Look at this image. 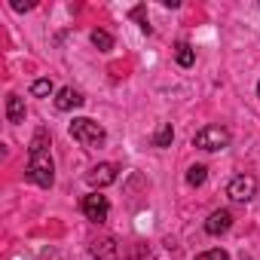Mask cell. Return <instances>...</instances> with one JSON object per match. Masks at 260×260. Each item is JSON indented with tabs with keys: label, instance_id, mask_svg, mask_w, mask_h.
<instances>
[{
	"label": "cell",
	"instance_id": "cell-4",
	"mask_svg": "<svg viewBox=\"0 0 260 260\" xmlns=\"http://www.w3.org/2000/svg\"><path fill=\"white\" fill-rule=\"evenodd\" d=\"M80 208H83L86 220H92V223H104L107 214H110V202H107V196H101V193H89V196H83Z\"/></svg>",
	"mask_w": 260,
	"mask_h": 260
},
{
	"label": "cell",
	"instance_id": "cell-7",
	"mask_svg": "<svg viewBox=\"0 0 260 260\" xmlns=\"http://www.w3.org/2000/svg\"><path fill=\"white\" fill-rule=\"evenodd\" d=\"M230 226H233V214H230L226 208L211 211V214H208V220H205V233H208V236H223Z\"/></svg>",
	"mask_w": 260,
	"mask_h": 260
},
{
	"label": "cell",
	"instance_id": "cell-11",
	"mask_svg": "<svg viewBox=\"0 0 260 260\" xmlns=\"http://www.w3.org/2000/svg\"><path fill=\"white\" fill-rule=\"evenodd\" d=\"M175 61H178L181 68H193V64H196V49H193L187 40H181V43L175 46Z\"/></svg>",
	"mask_w": 260,
	"mask_h": 260
},
{
	"label": "cell",
	"instance_id": "cell-5",
	"mask_svg": "<svg viewBox=\"0 0 260 260\" xmlns=\"http://www.w3.org/2000/svg\"><path fill=\"white\" fill-rule=\"evenodd\" d=\"M226 196H230L233 202H251V199L257 196V178H251V175H236V178L230 181V187H226Z\"/></svg>",
	"mask_w": 260,
	"mask_h": 260
},
{
	"label": "cell",
	"instance_id": "cell-12",
	"mask_svg": "<svg viewBox=\"0 0 260 260\" xmlns=\"http://www.w3.org/2000/svg\"><path fill=\"white\" fill-rule=\"evenodd\" d=\"M172 141H175V128H172V122H162L153 135V147H172Z\"/></svg>",
	"mask_w": 260,
	"mask_h": 260
},
{
	"label": "cell",
	"instance_id": "cell-18",
	"mask_svg": "<svg viewBox=\"0 0 260 260\" xmlns=\"http://www.w3.org/2000/svg\"><path fill=\"white\" fill-rule=\"evenodd\" d=\"M16 13H28V10H34V4H22V0H13V4H10Z\"/></svg>",
	"mask_w": 260,
	"mask_h": 260
},
{
	"label": "cell",
	"instance_id": "cell-13",
	"mask_svg": "<svg viewBox=\"0 0 260 260\" xmlns=\"http://www.w3.org/2000/svg\"><path fill=\"white\" fill-rule=\"evenodd\" d=\"M92 46H95L98 52H110V49H113V37H110L107 31L95 28V31H92Z\"/></svg>",
	"mask_w": 260,
	"mask_h": 260
},
{
	"label": "cell",
	"instance_id": "cell-6",
	"mask_svg": "<svg viewBox=\"0 0 260 260\" xmlns=\"http://www.w3.org/2000/svg\"><path fill=\"white\" fill-rule=\"evenodd\" d=\"M116 172H119V169H116L113 162H98V166H95V169L86 175V184H89V187L98 193L101 187H110V184L116 181Z\"/></svg>",
	"mask_w": 260,
	"mask_h": 260
},
{
	"label": "cell",
	"instance_id": "cell-10",
	"mask_svg": "<svg viewBox=\"0 0 260 260\" xmlns=\"http://www.w3.org/2000/svg\"><path fill=\"white\" fill-rule=\"evenodd\" d=\"M7 119L10 122H22L25 119V98H19L16 92L7 95Z\"/></svg>",
	"mask_w": 260,
	"mask_h": 260
},
{
	"label": "cell",
	"instance_id": "cell-16",
	"mask_svg": "<svg viewBox=\"0 0 260 260\" xmlns=\"http://www.w3.org/2000/svg\"><path fill=\"white\" fill-rule=\"evenodd\" d=\"M196 260H230V254L223 248H211V251H202Z\"/></svg>",
	"mask_w": 260,
	"mask_h": 260
},
{
	"label": "cell",
	"instance_id": "cell-8",
	"mask_svg": "<svg viewBox=\"0 0 260 260\" xmlns=\"http://www.w3.org/2000/svg\"><path fill=\"white\" fill-rule=\"evenodd\" d=\"M83 92L80 89H74V86H64V89H58L55 92V107L58 110H77V107H83Z\"/></svg>",
	"mask_w": 260,
	"mask_h": 260
},
{
	"label": "cell",
	"instance_id": "cell-1",
	"mask_svg": "<svg viewBox=\"0 0 260 260\" xmlns=\"http://www.w3.org/2000/svg\"><path fill=\"white\" fill-rule=\"evenodd\" d=\"M28 181L49 190L55 184V166H52V156H49V132L46 128H37L31 144H28Z\"/></svg>",
	"mask_w": 260,
	"mask_h": 260
},
{
	"label": "cell",
	"instance_id": "cell-2",
	"mask_svg": "<svg viewBox=\"0 0 260 260\" xmlns=\"http://www.w3.org/2000/svg\"><path fill=\"white\" fill-rule=\"evenodd\" d=\"M68 132H71V138H74L77 144H83V147H101V144L107 141L104 125L95 122V119H89V116L74 119V122L68 125Z\"/></svg>",
	"mask_w": 260,
	"mask_h": 260
},
{
	"label": "cell",
	"instance_id": "cell-17",
	"mask_svg": "<svg viewBox=\"0 0 260 260\" xmlns=\"http://www.w3.org/2000/svg\"><path fill=\"white\" fill-rule=\"evenodd\" d=\"M144 13H147L144 7H135V10H132V19L141 25V31H144V34H150V25H147V16H144Z\"/></svg>",
	"mask_w": 260,
	"mask_h": 260
},
{
	"label": "cell",
	"instance_id": "cell-14",
	"mask_svg": "<svg viewBox=\"0 0 260 260\" xmlns=\"http://www.w3.org/2000/svg\"><path fill=\"white\" fill-rule=\"evenodd\" d=\"M52 92H55V86H52L49 77H40V80L31 83V95H34V98H49Z\"/></svg>",
	"mask_w": 260,
	"mask_h": 260
},
{
	"label": "cell",
	"instance_id": "cell-15",
	"mask_svg": "<svg viewBox=\"0 0 260 260\" xmlns=\"http://www.w3.org/2000/svg\"><path fill=\"white\" fill-rule=\"evenodd\" d=\"M205 178H208V169L205 166H190V172H187V184L190 187H202Z\"/></svg>",
	"mask_w": 260,
	"mask_h": 260
},
{
	"label": "cell",
	"instance_id": "cell-9",
	"mask_svg": "<svg viewBox=\"0 0 260 260\" xmlns=\"http://www.w3.org/2000/svg\"><path fill=\"white\" fill-rule=\"evenodd\" d=\"M92 254L98 260H119V245L116 239H101V242H92Z\"/></svg>",
	"mask_w": 260,
	"mask_h": 260
},
{
	"label": "cell",
	"instance_id": "cell-19",
	"mask_svg": "<svg viewBox=\"0 0 260 260\" xmlns=\"http://www.w3.org/2000/svg\"><path fill=\"white\" fill-rule=\"evenodd\" d=\"M257 95H260V83H257Z\"/></svg>",
	"mask_w": 260,
	"mask_h": 260
},
{
	"label": "cell",
	"instance_id": "cell-3",
	"mask_svg": "<svg viewBox=\"0 0 260 260\" xmlns=\"http://www.w3.org/2000/svg\"><path fill=\"white\" fill-rule=\"evenodd\" d=\"M193 147L208 150V153L223 150V147H230V132L223 125H205V128H199V132L193 135Z\"/></svg>",
	"mask_w": 260,
	"mask_h": 260
}]
</instances>
